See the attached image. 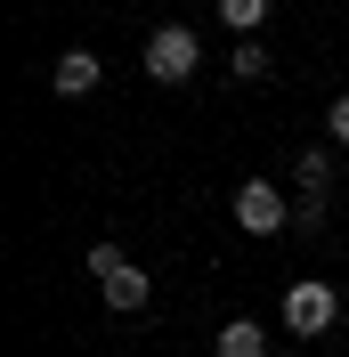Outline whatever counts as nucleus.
Returning <instances> with one entry per match:
<instances>
[{
	"mask_svg": "<svg viewBox=\"0 0 349 357\" xmlns=\"http://www.w3.org/2000/svg\"><path fill=\"white\" fill-rule=\"evenodd\" d=\"M333 317H341V292H333V284H317V276H301V284H284V325H292L301 341L333 333Z\"/></svg>",
	"mask_w": 349,
	"mask_h": 357,
	"instance_id": "obj_3",
	"label": "nucleus"
},
{
	"mask_svg": "<svg viewBox=\"0 0 349 357\" xmlns=\"http://www.w3.org/2000/svg\"><path fill=\"white\" fill-rule=\"evenodd\" d=\"M98 82H106V66H98V49H66V57L49 66V89H57V98H89Z\"/></svg>",
	"mask_w": 349,
	"mask_h": 357,
	"instance_id": "obj_5",
	"label": "nucleus"
},
{
	"mask_svg": "<svg viewBox=\"0 0 349 357\" xmlns=\"http://www.w3.org/2000/svg\"><path fill=\"white\" fill-rule=\"evenodd\" d=\"M219 24H236V41H252V24H268V0H219Z\"/></svg>",
	"mask_w": 349,
	"mask_h": 357,
	"instance_id": "obj_7",
	"label": "nucleus"
},
{
	"mask_svg": "<svg viewBox=\"0 0 349 357\" xmlns=\"http://www.w3.org/2000/svg\"><path fill=\"white\" fill-rule=\"evenodd\" d=\"M89 276H98V292H106V309H122V317L147 309V292H154V284H147V268H131L114 244H89Z\"/></svg>",
	"mask_w": 349,
	"mask_h": 357,
	"instance_id": "obj_2",
	"label": "nucleus"
},
{
	"mask_svg": "<svg viewBox=\"0 0 349 357\" xmlns=\"http://www.w3.org/2000/svg\"><path fill=\"white\" fill-rule=\"evenodd\" d=\"M147 82H163V89H179V82H195V66H203V41L187 33V24H154L147 33Z\"/></svg>",
	"mask_w": 349,
	"mask_h": 357,
	"instance_id": "obj_1",
	"label": "nucleus"
},
{
	"mask_svg": "<svg viewBox=\"0 0 349 357\" xmlns=\"http://www.w3.org/2000/svg\"><path fill=\"white\" fill-rule=\"evenodd\" d=\"M228 73H236V82H268V49H260V41H236Z\"/></svg>",
	"mask_w": 349,
	"mask_h": 357,
	"instance_id": "obj_8",
	"label": "nucleus"
},
{
	"mask_svg": "<svg viewBox=\"0 0 349 357\" xmlns=\"http://www.w3.org/2000/svg\"><path fill=\"white\" fill-rule=\"evenodd\" d=\"M325 130H333V146H349V89L325 106Z\"/></svg>",
	"mask_w": 349,
	"mask_h": 357,
	"instance_id": "obj_10",
	"label": "nucleus"
},
{
	"mask_svg": "<svg viewBox=\"0 0 349 357\" xmlns=\"http://www.w3.org/2000/svg\"><path fill=\"white\" fill-rule=\"evenodd\" d=\"M325 178H333L325 155H301V195H325Z\"/></svg>",
	"mask_w": 349,
	"mask_h": 357,
	"instance_id": "obj_9",
	"label": "nucleus"
},
{
	"mask_svg": "<svg viewBox=\"0 0 349 357\" xmlns=\"http://www.w3.org/2000/svg\"><path fill=\"white\" fill-rule=\"evenodd\" d=\"M211 357H268V341H260V325H252V317H228V325H219V341H211Z\"/></svg>",
	"mask_w": 349,
	"mask_h": 357,
	"instance_id": "obj_6",
	"label": "nucleus"
},
{
	"mask_svg": "<svg viewBox=\"0 0 349 357\" xmlns=\"http://www.w3.org/2000/svg\"><path fill=\"white\" fill-rule=\"evenodd\" d=\"M236 227H244V236H284L292 211H284V195L268 187V178H244V187H236Z\"/></svg>",
	"mask_w": 349,
	"mask_h": 357,
	"instance_id": "obj_4",
	"label": "nucleus"
}]
</instances>
